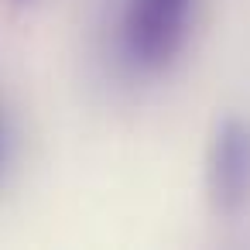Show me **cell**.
Masks as SVG:
<instances>
[{
  "instance_id": "1",
  "label": "cell",
  "mask_w": 250,
  "mask_h": 250,
  "mask_svg": "<svg viewBox=\"0 0 250 250\" xmlns=\"http://www.w3.org/2000/svg\"><path fill=\"white\" fill-rule=\"evenodd\" d=\"M192 0H127L124 52L141 69H161L185 42Z\"/></svg>"
},
{
  "instance_id": "2",
  "label": "cell",
  "mask_w": 250,
  "mask_h": 250,
  "mask_svg": "<svg viewBox=\"0 0 250 250\" xmlns=\"http://www.w3.org/2000/svg\"><path fill=\"white\" fill-rule=\"evenodd\" d=\"M212 195L216 206L236 212L250 195V130L243 124H226L212 147Z\"/></svg>"
}]
</instances>
